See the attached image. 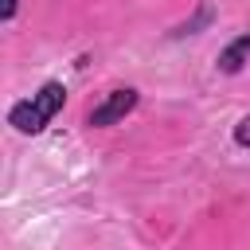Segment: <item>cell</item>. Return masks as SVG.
<instances>
[{
  "label": "cell",
  "mask_w": 250,
  "mask_h": 250,
  "mask_svg": "<svg viewBox=\"0 0 250 250\" xmlns=\"http://www.w3.org/2000/svg\"><path fill=\"white\" fill-rule=\"evenodd\" d=\"M234 145H238V148H250V113L238 117V125H234Z\"/></svg>",
  "instance_id": "cell-5"
},
{
  "label": "cell",
  "mask_w": 250,
  "mask_h": 250,
  "mask_svg": "<svg viewBox=\"0 0 250 250\" xmlns=\"http://www.w3.org/2000/svg\"><path fill=\"white\" fill-rule=\"evenodd\" d=\"M211 20H215V8H211V4H199L191 20H184L180 27H172V39H184V35H199V27H207Z\"/></svg>",
  "instance_id": "cell-4"
},
{
  "label": "cell",
  "mask_w": 250,
  "mask_h": 250,
  "mask_svg": "<svg viewBox=\"0 0 250 250\" xmlns=\"http://www.w3.org/2000/svg\"><path fill=\"white\" fill-rule=\"evenodd\" d=\"M250 62V31H242V35H234L223 51H219V59H215V66H219V74H238L242 66Z\"/></svg>",
  "instance_id": "cell-3"
},
{
  "label": "cell",
  "mask_w": 250,
  "mask_h": 250,
  "mask_svg": "<svg viewBox=\"0 0 250 250\" xmlns=\"http://www.w3.org/2000/svg\"><path fill=\"white\" fill-rule=\"evenodd\" d=\"M62 102H66V86L62 82H43L31 98H23L8 109V125L23 137H35L51 125V117L62 109Z\"/></svg>",
  "instance_id": "cell-1"
},
{
  "label": "cell",
  "mask_w": 250,
  "mask_h": 250,
  "mask_svg": "<svg viewBox=\"0 0 250 250\" xmlns=\"http://www.w3.org/2000/svg\"><path fill=\"white\" fill-rule=\"evenodd\" d=\"M137 102H141V94L133 90V86H121V90H109L90 113H86V125L90 129H105V125H117V121H125L133 109H137Z\"/></svg>",
  "instance_id": "cell-2"
},
{
  "label": "cell",
  "mask_w": 250,
  "mask_h": 250,
  "mask_svg": "<svg viewBox=\"0 0 250 250\" xmlns=\"http://www.w3.org/2000/svg\"><path fill=\"white\" fill-rule=\"evenodd\" d=\"M16 8H20V0H4V8H0V20H4V23H12V20H16Z\"/></svg>",
  "instance_id": "cell-6"
}]
</instances>
